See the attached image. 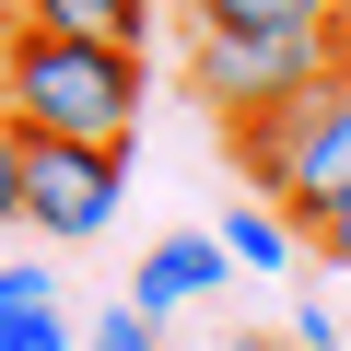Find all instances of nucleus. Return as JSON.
I'll list each match as a JSON object with an SVG mask.
<instances>
[{
  "label": "nucleus",
  "instance_id": "f257e3e1",
  "mask_svg": "<svg viewBox=\"0 0 351 351\" xmlns=\"http://www.w3.org/2000/svg\"><path fill=\"white\" fill-rule=\"evenodd\" d=\"M0 117L24 141H82V152H129L141 129V47H82L24 24L0 47Z\"/></svg>",
  "mask_w": 351,
  "mask_h": 351
},
{
  "label": "nucleus",
  "instance_id": "423d86ee",
  "mask_svg": "<svg viewBox=\"0 0 351 351\" xmlns=\"http://www.w3.org/2000/svg\"><path fill=\"white\" fill-rule=\"evenodd\" d=\"M199 36H339L351 0H188Z\"/></svg>",
  "mask_w": 351,
  "mask_h": 351
},
{
  "label": "nucleus",
  "instance_id": "0eeeda50",
  "mask_svg": "<svg viewBox=\"0 0 351 351\" xmlns=\"http://www.w3.org/2000/svg\"><path fill=\"white\" fill-rule=\"evenodd\" d=\"M24 24H47V36H82V47H141L152 0H36Z\"/></svg>",
  "mask_w": 351,
  "mask_h": 351
},
{
  "label": "nucleus",
  "instance_id": "6e6552de",
  "mask_svg": "<svg viewBox=\"0 0 351 351\" xmlns=\"http://www.w3.org/2000/svg\"><path fill=\"white\" fill-rule=\"evenodd\" d=\"M223 258H234V269H304V234H293L269 199H234V211H223Z\"/></svg>",
  "mask_w": 351,
  "mask_h": 351
},
{
  "label": "nucleus",
  "instance_id": "dca6fc26",
  "mask_svg": "<svg viewBox=\"0 0 351 351\" xmlns=\"http://www.w3.org/2000/svg\"><path fill=\"white\" fill-rule=\"evenodd\" d=\"M281 351H293V339H281Z\"/></svg>",
  "mask_w": 351,
  "mask_h": 351
},
{
  "label": "nucleus",
  "instance_id": "39448f33",
  "mask_svg": "<svg viewBox=\"0 0 351 351\" xmlns=\"http://www.w3.org/2000/svg\"><path fill=\"white\" fill-rule=\"evenodd\" d=\"M223 269H234V258H223V234H164V246H152V258L129 269V304H141V316L211 304V293H223Z\"/></svg>",
  "mask_w": 351,
  "mask_h": 351
},
{
  "label": "nucleus",
  "instance_id": "ddd939ff",
  "mask_svg": "<svg viewBox=\"0 0 351 351\" xmlns=\"http://www.w3.org/2000/svg\"><path fill=\"white\" fill-rule=\"evenodd\" d=\"M293 351H339V316H328V293H304V304H293Z\"/></svg>",
  "mask_w": 351,
  "mask_h": 351
},
{
  "label": "nucleus",
  "instance_id": "1a4fd4ad",
  "mask_svg": "<svg viewBox=\"0 0 351 351\" xmlns=\"http://www.w3.org/2000/svg\"><path fill=\"white\" fill-rule=\"evenodd\" d=\"M59 304V269L47 258H0V316H47Z\"/></svg>",
  "mask_w": 351,
  "mask_h": 351
},
{
  "label": "nucleus",
  "instance_id": "20e7f679",
  "mask_svg": "<svg viewBox=\"0 0 351 351\" xmlns=\"http://www.w3.org/2000/svg\"><path fill=\"white\" fill-rule=\"evenodd\" d=\"M339 199H351V82L293 106V152H281V188H269V211H281L293 234H316Z\"/></svg>",
  "mask_w": 351,
  "mask_h": 351
},
{
  "label": "nucleus",
  "instance_id": "f8f14e48",
  "mask_svg": "<svg viewBox=\"0 0 351 351\" xmlns=\"http://www.w3.org/2000/svg\"><path fill=\"white\" fill-rule=\"evenodd\" d=\"M0 223H24V129L0 117Z\"/></svg>",
  "mask_w": 351,
  "mask_h": 351
},
{
  "label": "nucleus",
  "instance_id": "9d476101",
  "mask_svg": "<svg viewBox=\"0 0 351 351\" xmlns=\"http://www.w3.org/2000/svg\"><path fill=\"white\" fill-rule=\"evenodd\" d=\"M0 351H82V339H71V316L47 304V316H0Z\"/></svg>",
  "mask_w": 351,
  "mask_h": 351
},
{
  "label": "nucleus",
  "instance_id": "4468645a",
  "mask_svg": "<svg viewBox=\"0 0 351 351\" xmlns=\"http://www.w3.org/2000/svg\"><path fill=\"white\" fill-rule=\"evenodd\" d=\"M316 258H328V269H351V199H339V211L316 223Z\"/></svg>",
  "mask_w": 351,
  "mask_h": 351
},
{
  "label": "nucleus",
  "instance_id": "7ed1b4c3",
  "mask_svg": "<svg viewBox=\"0 0 351 351\" xmlns=\"http://www.w3.org/2000/svg\"><path fill=\"white\" fill-rule=\"evenodd\" d=\"M117 199H129V152L24 141V223H36V234L82 246V234H106V223H117Z\"/></svg>",
  "mask_w": 351,
  "mask_h": 351
},
{
  "label": "nucleus",
  "instance_id": "2eb2a0df",
  "mask_svg": "<svg viewBox=\"0 0 351 351\" xmlns=\"http://www.w3.org/2000/svg\"><path fill=\"white\" fill-rule=\"evenodd\" d=\"M24 12H36V0H0V47H12V36H24Z\"/></svg>",
  "mask_w": 351,
  "mask_h": 351
},
{
  "label": "nucleus",
  "instance_id": "f03ea898",
  "mask_svg": "<svg viewBox=\"0 0 351 351\" xmlns=\"http://www.w3.org/2000/svg\"><path fill=\"white\" fill-rule=\"evenodd\" d=\"M339 82H351V24H339V36H199V47H188V94H199L223 129L281 117V106L339 94Z\"/></svg>",
  "mask_w": 351,
  "mask_h": 351
},
{
  "label": "nucleus",
  "instance_id": "9b49d317",
  "mask_svg": "<svg viewBox=\"0 0 351 351\" xmlns=\"http://www.w3.org/2000/svg\"><path fill=\"white\" fill-rule=\"evenodd\" d=\"M82 351H152V316H141V304H106V316H94V339H82Z\"/></svg>",
  "mask_w": 351,
  "mask_h": 351
}]
</instances>
